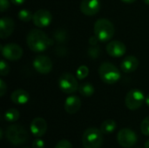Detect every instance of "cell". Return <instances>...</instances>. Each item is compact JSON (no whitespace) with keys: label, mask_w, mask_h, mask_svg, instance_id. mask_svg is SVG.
<instances>
[{"label":"cell","mask_w":149,"mask_h":148,"mask_svg":"<svg viewBox=\"0 0 149 148\" xmlns=\"http://www.w3.org/2000/svg\"><path fill=\"white\" fill-rule=\"evenodd\" d=\"M7 140L14 146H21L28 140V133L26 129L20 125H10L5 132Z\"/></svg>","instance_id":"obj_3"},{"label":"cell","mask_w":149,"mask_h":148,"mask_svg":"<svg viewBox=\"0 0 149 148\" xmlns=\"http://www.w3.org/2000/svg\"><path fill=\"white\" fill-rule=\"evenodd\" d=\"M117 140L121 147L130 148L137 143L138 137L137 134L130 128H123L118 133Z\"/></svg>","instance_id":"obj_8"},{"label":"cell","mask_w":149,"mask_h":148,"mask_svg":"<svg viewBox=\"0 0 149 148\" xmlns=\"http://www.w3.org/2000/svg\"><path fill=\"white\" fill-rule=\"evenodd\" d=\"M7 91V85L3 79H0V96L3 97Z\"/></svg>","instance_id":"obj_30"},{"label":"cell","mask_w":149,"mask_h":148,"mask_svg":"<svg viewBox=\"0 0 149 148\" xmlns=\"http://www.w3.org/2000/svg\"><path fill=\"white\" fill-rule=\"evenodd\" d=\"M121 1L126 3H134L136 0H121Z\"/></svg>","instance_id":"obj_33"},{"label":"cell","mask_w":149,"mask_h":148,"mask_svg":"<svg viewBox=\"0 0 149 148\" xmlns=\"http://www.w3.org/2000/svg\"><path fill=\"white\" fill-rule=\"evenodd\" d=\"M145 99L146 98L141 91L138 89H133L127 92L125 99V104L129 110L134 111L141 107Z\"/></svg>","instance_id":"obj_6"},{"label":"cell","mask_w":149,"mask_h":148,"mask_svg":"<svg viewBox=\"0 0 149 148\" xmlns=\"http://www.w3.org/2000/svg\"><path fill=\"white\" fill-rule=\"evenodd\" d=\"M99 74L101 80L107 85L115 84L120 78L118 68L110 62H104L99 68Z\"/></svg>","instance_id":"obj_4"},{"label":"cell","mask_w":149,"mask_h":148,"mask_svg":"<svg viewBox=\"0 0 149 148\" xmlns=\"http://www.w3.org/2000/svg\"><path fill=\"white\" fill-rule=\"evenodd\" d=\"M144 2H145V3H147V4H149V0H144Z\"/></svg>","instance_id":"obj_37"},{"label":"cell","mask_w":149,"mask_h":148,"mask_svg":"<svg viewBox=\"0 0 149 148\" xmlns=\"http://www.w3.org/2000/svg\"><path fill=\"white\" fill-rule=\"evenodd\" d=\"M19 116H20L19 112L14 108H10L4 113V120L10 123L17 121L19 119Z\"/></svg>","instance_id":"obj_21"},{"label":"cell","mask_w":149,"mask_h":148,"mask_svg":"<svg viewBox=\"0 0 149 148\" xmlns=\"http://www.w3.org/2000/svg\"><path fill=\"white\" fill-rule=\"evenodd\" d=\"M145 148H149V140H147L146 143H145Z\"/></svg>","instance_id":"obj_35"},{"label":"cell","mask_w":149,"mask_h":148,"mask_svg":"<svg viewBox=\"0 0 149 148\" xmlns=\"http://www.w3.org/2000/svg\"><path fill=\"white\" fill-rule=\"evenodd\" d=\"M127 51V47L121 41L114 40L110 41L107 44V52L113 57V58H120L122 57Z\"/></svg>","instance_id":"obj_12"},{"label":"cell","mask_w":149,"mask_h":148,"mask_svg":"<svg viewBox=\"0 0 149 148\" xmlns=\"http://www.w3.org/2000/svg\"><path fill=\"white\" fill-rule=\"evenodd\" d=\"M117 127V124L114 120H105L101 126H100V130L103 133L105 134H109V133H112L114 132V130L116 129Z\"/></svg>","instance_id":"obj_19"},{"label":"cell","mask_w":149,"mask_h":148,"mask_svg":"<svg viewBox=\"0 0 149 148\" xmlns=\"http://www.w3.org/2000/svg\"><path fill=\"white\" fill-rule=\"evenodd\" d=\"M25 0H10V2L14 4H17V5H19V4H22L24 3Z\"/></svg>","instance_id":"obj_32"},{"label":"cell","mask_w":149,"mask_h":148,"mask_svg":"<svg viewBox=\"0 0 149 148\" xmlns=\"http://www.w3.org/2000/svg\"><path fill=\"white\" fill-rule=\"evenodd\" d=\"M88 54H89L90 58H99V56H100V48H98V47H92V48L89 49Z\"/></svg>","instance_id":"obj_26"},{"label":"cell","mask_w":149,"mask_h":148,"mask_svg":"<svg viewBox=\"0 0 149 148\" xmlns=\"http://www.w3.org/2000/svg\"><path fill=\"white\" fill-rule=\"evenodd\" d=\"M81 107V100L77 96H69L65 102V110L69 114H74L79 111Z\"/></svg>","instance_id":"obj_16"},{"label":"cell","mask_w":149,"mask_h":148,"mask_svg":"<svg viewBox=\"0 0 149 148\" xmlns=\"http://www.w3.org/2000/svg\"><path fill=\"white\" fill-rule=\"evenodd\" d=\"M10 72V66L4 60H1L0 62V74L1 76H5Z\"/></svg>","instance_id":"obj_25"},{"label":"cell","mask_w":149,"mask_h":148,"mask_svg":"<svg viewBox=\"0 0 149 148\" xmlns=\"http://www.w3.org/2000/svg\"><path fill=\"white\" fill-rule=\"evenodd\" d=\"M103 140V133L95 127L86 129L82 137V143L85 148H100Z\"/></svg>","instance_id":"obj_5"},{"label":"cell","mask_w":149,"mask_h":148,"mask_svg":"<svg viewBox=\"0 0 149 148\" xmlns=\"http://www.w3.org/2000/svg\"><path fill=\"white\" fill-rule=\"evenodd\" d=\"M26 43L30 50L32 51L42 52L52 45L53 41L43 31L38 29H32L27 34Z\"/></svg>","instance_id":"obj_1"},{"label":"cell","mask_w":149,"mask_h":148,"mask_svg":"<svg viewBox=\"0 0 149 148\" xmlns=\"http://www.w3.org/2000/svg\"><path fill=\"white\" fill-rule=\"evenodd\" d=\"M31 132L36 137L43 136L47 130V123L42 118H35L31 123Z\"/></svg>","instance_id":"obj_14"},{"label":"cell","mask_w":149,"mask_h":148,"mask_svg":"<svg viewBox=\"0 0 149 148\" xmlns=\"http://www.w3.org/2000/svg\"><path fill=\"white\" fill-rule=\"evenodd\" d=\"M1 51L4 58L10 61L18 60L23 55V49L18 44L14 43L7 44L4 46H1Z\"/></svg>","instance_id":"obj_9"},{"label":"cell","mask_w":149,"mask_h":148,"mask_svg":"<svg viewBox=\"0 0 149 148\" xmlns=\"http://www.w3.org/2000/svg\"><path fill=\"white\" fill-rule=\"evenodd\" d=\"M32 148H45V142L40 139H37L32 143Z\"/></svg>","instance_id":"obj_29"},{"label":"cell","mask_w":149,"mask_h":148,"mask_svg":"<svg viewBox=\"0 0 149 148\" xmlns=\"http://www.w3.org/2000/svg\"><path fill=\"white\" fill-rule=\"evenodd\" d=\"M29 93L23 89H17L10 95L11 101L16 105H24L29 101Z\"/></svg>","instance_id":"obj_18"},{"label":"cell","mask_w":149,"mask_h":148,"mask_svg":"<svg viewBox=\"0 0 149 148\" xmlns=\"http://www.w3.org/2000/svg\"><path fill=\"white\" fill-rule=\"evenodd\" d=\"M79 93L85 97H91L94 93V87L91 83H83L79 86Z\"/></svg>","instance_id":"obj_20"},{"label":"cell","mask_w":149,"mask_h":148,"mask_svg":"<svg viewBox=\"0 0 149 148\" xmlns=\"http://www.w3.org/2000/svg\"><path fill=\"white\" fill-rule=\"evenodd\" d=\"M58 85L60 90L66 93L71 94L75 92L79 89V84L77 79L71 73H63L58 80Z\"/></svg>","instance_id":"obj_7"},{"label":"cell","mask_w":149,"mask_h":148,"mask_svg":"<svg viewBox=\"0 0 149 148\" xmlns=\"http://www.w3.org/2000/svg\"><path fill=\"white\" fill-rule=\"evenodd\" d=\"M113 24L107 18H100L94 24V34L100 42L109 41L114 35Z\"/></svg>","instance_id":"obj_2"},{"label":"cell","mask_w":149,"mask_h":148,"mask_svg":"<svg viewBox=\"0 0 149 148\" xmlns=\"http://www.w3.org/2000/svg\"><path fill=\"white\" fill-rule=\"evenodd\" d=\"M55 148H72V144L70 141H68L66 140H60L58 142Z\"/></svg>","instance_id":"obj_27"},{"label":"cell","mask_w":149,"mask_h":148,"mask_svg":"<svg viewBox=\"0 0 149 148\" xmlns=\"http://www.w3.org/2000/svg\"><path fill=\"white\" fill-rule=\"evenodd\" d=\"M25 148H28V147H25Z\"/></svg>","instance_id":"obj_38"},{"label":"cell","mask_w":149,"mask_h":148,"mask_svg":"<svg viewBox=\"0 0 149 148\" xmlns=\"http://www.w3.org/2000/svg\"><path fill=\"white\" fill-rule=\"evenodd\" d=\"M18 18L23 21V22H29L31 20H32V17H33V14H31V11L27 10H21L18 11Z\"/></svg>","instance_id":"obj_22"},{"label":"cell","mask_w":149,"mask_h":148,"mask_svg":"<svg viewBox=\"0 0 149 148\" xmlns=\"http://www.w3.org/2000/svg\"><path fill=\"white\" fill-rule=\"evenodd\" d=\"M98 41H100V40H99V38H98L96 36L91 37V38H89V43H90V44H92V45H95V44L98 43Z\"/></svg>","instance_id":"obj_31"},{"label":"cell","mask_w":149,"mask_h":148,"mask_svg":"<svg viewBox=\"0 0 149 148\" xmlns=\"http://www.w3.org/2000/svg\"><path fill=\"white\" fill-rule=\"evenodd\" d=\"M52 19V17L51 12L44 9L38 10L33 14V17H32L33 24L37 27H39V28L48 26L51 24Z\"/></svg>","instance_id":"obj_11"},{"label":"cell","mask_w":149,"mask_h":148,"mask_svg":"<svg viewBox=\"0 0 149 148\" xmlns=\"http://www.w3.org/2000/svg\"><path fill=\"white\" fill-rule=\"evenodd\" d=\"M33 67L41 74H47L52 69V59L45 55H38L33 60Z\"/></svg>","instance_id":"obj_10"},{"label":"cell","mask_w":149,"mask_h":148,"mask_svg":"<svg viewBox=\"0 0 149 148\" xmlns=\"http://www.w3.org/2000/svg\"><path fill=\"white\" fill-rule=\"evenodd\" d=\"M89 74V69L86 65H81L78 68L76 75L79 79H83L86 78Z\"/></svg>","instance_id":"obj_23"},{"label":"cell","mask_w":149,"mask_h":148,"mask_svg":"<svg viewBox=\"0 0 149 148\" xmlns=\"http://www.w3.org/2000/svg\"><path fill=\"white\" fill-rule=\"evenodd\" d=\"M141 133L144 135L149 136V116L147 117V118H145L143 120V121L141 122Z\"/></svg>","instance_id":"obj_24"},{"label":"cell","mask_w":149,"mask_h":148,"mask_svg":"<svg viewBox=\"0 0 149 148\" xmlns=\"http://www.w3.org/2000/svg\"><path fill=\"white\" fill-rule=\"evenodd\" d=\"M0 133H1V137H0V138L3 139V130H2V129H0Z\"/></svg>","instance_id":"obj_36"},{"label":"cell","mask_w":149,"mask_h":148,"mask_svg":"<svg viewBox=\"0 0 149 148\" xmlns=\"http://www.w3.org/2000/svg\"><path fill=\"white\" fill-rule=\"evenodd\" d=\"M100 0H82L80 3V10L86 16H94L100 11Z\"/></svg>","instance_id":"obj_13"},{"label":"cell","mask_w":149,"mask_h":148,"mask_svg":"<svg viewBox=\"0 0 149 148\" xmlns=\"http://www.w3.org/2000/svg\"><path fill=\"white\" fill-rule=\"evenodd\" d=\"M14 21L10 17H2L0 20V38L2 39L10 37L14 31Z\"/></svg>","instance_id":"obj_15"},{"label":"cell","mask_w":149,"mask_h":148,"mask_svg":"<svg viewBox=\"0 0 149 148\" xmlns=\"http://www.w3.org/2000/svg\"><path fill=\"white\" fill-rule=\"evenodd\" d=\"M139 66V60L134 56H127L122 61L120 67L124 72L130 73L137 70Z\"/></svg>","instance_id":"obj_17"},{"label":"cell","mask_w":149,"mask_h":148,"mask_svg":"<svg viewBox=\"0 0 149 148\" xmlns=\"http://www.w3.org/2000/svg\"><path fill=\"white\" fill-rule=\"evenodd\" d=\"M145 102H146V104L149 106V94L147 95V97H146V99H145Z\"/></svg>","instance_id":"obj_34"},{"label":"cell","mask_w":149,"mask_h":148,"mask_svg":"<svg viewBox=\"0 0 149 148\" xmlns=\"http://www.w3.org/2000/svg\"><path fill=\"white\" fill-rule=\"evenodd\" d=\"M10 7V3L8 0H0V11L3 12Z\"/></svg>","instance_id":"obj_28"}]
</instances>
